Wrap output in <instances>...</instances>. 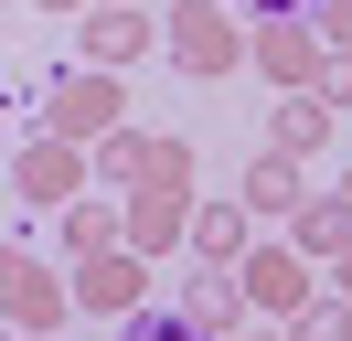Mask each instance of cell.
<instances>
[{"label":"cell","mask_w":352,"mask_h":341,"mask_svg":"<svg viewBox=\"0 0 352 341\" xmlns=\"http://www.w3.org/2000/svg\"><path fill=\"white\" fill-rule=\"evenodd\" d=\"M118 341H214V331H203V320H182V309H139Z\"/></svg>","instance_id":"obj_1"},{"label":"cell","mask_w":352,"mask_h":341,"mask_svg":"<svg viewBox=\"0 0 352 341\" xmlns=\"http://www.w3.org/2000/svg\"><path fill=\"white\" fill-rule=\"evenodd\" d=\"M256 11H299V0H256Z\"/></svg>","instance_id":"obj_2"}]
</instances>
